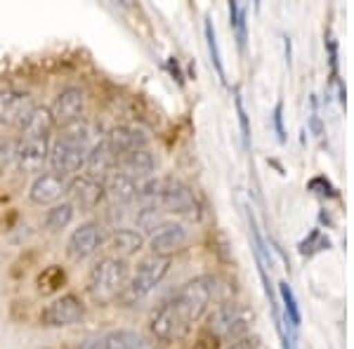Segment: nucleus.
<instances>
[{
  "instance_id": "nucleus-4",
  "label": "nucleus",
  "mask_w": 354,
  "mask_h": 349,
  "mask_svg": "<svg viewBox=\"0 0 354 349\" xmlns=\"http://www.w3.org/2000/svg\"><path fill=\"white\" fill-rule=\"evenodd\" d=\"M250 319H253V314L245 307L236 305V302H227V305H220L208 317V328L213 330V335L220 337V340L239 342L248 333Z\"/></svg>"
},
{
  "instance_id": "nucleus-28",
  "label": "nucleus",
  "mask_w": 354,
  "mask_h": 349,
  "mask_svg": "<svg viewBox=\"0 0 354 349\" xmlns=\"http://www.w3.org/2000/svg\"><path fill=\"white\" fill-rule=\"evenodd\" d=\"M15 147H17V142H10L0 137V161H15Z\"/></svg>"
},
{
  "instance_id": "nucleus-6",
  "label": "nucleus",
  "mask_w": 354,
  "mask_h": 349,
  "mask_svg": "<svg viewBox=\"0 0 354 349\" xmlns=\"http://www.w3.org/2000/svg\"><path fill=\"white\" fill-rule=\"evenodd\" d=\"M85 156H88V147L73 144V142H66L55 135V140L50 142L48 168L62 177L81 175L85 170Z\"/></svg>"
},
{
  "instance_id": "nucleus-32",
  "label": "nucleus",
  "mask_w": 354,
  "mask_h": 349,
  "mask_svg": "<svg viewBox=\"0 0 354 349\" xmlns=\"http://www.w3.org/2000/svg\"><path fill=\"white\" fill-rule=\"evenodd\" d=\"M227 349H250V345H248V340H239V342H234V345L227 347Z\"/></svg>"
},
{
  "instance_id": "nucleus-27",
  "label": "nucleus",
  "mask_w": 354,
  "mask_h": 349,
  "mask_svg": "<svg viewBox=\"0 0 354 349\" xmlns=\"http://www.w3.org/2000/svg\"><path fill=\"white\" fill-rule=\"evenodd\" d=\"M205 38H208V48H210V57H213V64L218 68V73L225 78V68H222V55L218 48V38H215V28L210 21H205Z\"/></svg>"
},
{
  "instance_id": "nucleus-24",
  "label": "nucleus",
  "mask_w": 354,
  "mask_h": 349,
  "mask_svg": "<svg viewBox=\"0 0 354 349\" xmlns=\"http://www.w3.org/2000/svg\"><path fill=\"white\" fill-rule=\"evenodd\" d=\"M161 208L156 203H147V205H140L133 215V222L137 229H145V232H153L158 225H161Z\"/></svg>"
},
{
  "instance_id": "nucleus-17",
  "label": "nucleus",
  "mask_w": 354,
  "mask_h": 349,
  "mask_svg": "<svg viewBox=\"0 0 354 349\" xmlns=\"http://www.w3.org/2000/svg\"><path fill=\"white\" fill-rule=\"evenodd\" d=\"M104 185V196L109 198L113 208H130L135 201H137V182L133 177L123 175L121 170H113L102 180Z\"/></svg>"
},
{
  "instance_id": "nucleus-2",
  "label": "nucleus",
  "mask_w": 354,
  "mask_h": 349,
  "mask_svg": "<svg viewBox=\"0 0 354 349\" xmlns=\"http://www.w3.org/2000/svg\"><path fill=\"white\" fill-rule=\"evenodd\" d=\"M130 279V265L121 257L104 255L90 267L88 279H85V293H88L93 305H109L118 300Z\"/></svg>"
},
{
  "instance_id": "nucleus-3",
  "label": "nucleus",
  "mask_w": 354,
  "mask_h": 349,
  "mask_svg": "<svg viewBox=\"0 0 354 349\" xmlns=\"http://www.w3.org/2000/svg\"><path fill=\"white\" fill-rule=\"evenodd\" d=\"M168 269H170V257L147 255L145 260L137 262L135 272H130V279H128V283H125L118 300H121L125 307L142 302L145 297H149L153 290L158 288V283L163 281Z\"/></svg>"
},
{
  "instance_id": "nucleus-29",
  "label": "nucleus",
  "mask_w": 354,
  "mask_h": 349,
  "mask_svg": "<svg viewBox=\"0 0 354 349\" xmlns=\"http://www.w3.org/2000/svg\"><path fill=\"white\" fill-rule=\"evenodd\" d=\"M78 349H104V335H95V337H88L83 340Z\"/></svg>"
},
{
  "instance_id": "nucleus-14",
  "label": "nucleus",
  "mask_w": 354,
  "mask_h": 349,
  "mask_svg": "<svg viewBox=\"0 0 354 349\" xmlns=\"http://www.w3.org/2000/svg\"><path fill=\"white\" fill-rule=\"evenodd\" d=\"M145 234L137 232V229L130 227H113L109 232V236H104V245L102 248L106 250V255L111 257H121V260H130L133 255L140 253L145 248Z\"/></svg>"
},
{
  "instance_id": "nucleus-5",
  "label": "nucleus",
  "mask_w": 354,
  "mask_h": 349,
  "mask_svg": "<svg viewBox=\"0 0 354 349\" xmlns=\"http://www.w3.org/2000/svg\"><path fill=\"white\" fill-rule=\"evenodd\" d=\"M104 245V232H102V225L95 220L81 222L66 238L64 253L68 260L73 262H85L90 257H95Z\"/></svg>"
},
{
  "instance_id": "nucleus-26",
  "label": "nucleus",
  "mask_w": 354,
  "mask_h": 349,
  "mask_svg": "<svg viewBox=\"0 0 354 349\" xmlns=\"http://www.w3.org/2000/svg\"><path fill=\"white\" fill-rule=\"evenodd\" d=\"M230 15H232V24H234V28H236L239 45H241V50H243L245 48V8L239 3H232Z\"/></svg>"
},
{
  "instance_id": "nucleus-15",
  "label": "nucleus",
  "mask_w": 354,
  "mask_h": 349,
  "mask_svg": "<svg viewBox=\"0 0 354 349\" xmlns=\"http://www.w3.org/2000/svg\"><path fill=\"white\" fill-rule=\"evenodd\" d=\"M48 153H50V142L45 140H24L19 137L15 147V163L24 173H36L41 175L48 165Z\"/></svg>"
},
{
  "instance_id": "nucleus-30",
  "label": "nucleus",
  "mask_w": 354,
  "mask_h": 349,
  "mask_svg": "<svg viewBox=\"0 0 354 349\" xmlns=\"http://www.w3.org/2000/svg\"><path fill=\"white\" fill-rule=\"evenodd\" d=\"M236 111H239V121H241V130H243V142H245V147H248V118H245L243 104L239 97H236Z\"/></svg>"
},
{
  "instance_id": "nucleus-1",
  "label": "nucleus",
  "mask_w": 354,
  "mask_h": 349,
  "mask_svg": "<svg viewBox=\"0 0 354 349\" xmlns=\"http://www.w3.org/2000/svg\"><path fill=\"white\" fill-rule=\"evenodd\" d=\"M213 283L215 281L210 276H198L187 281L173 295V300L165 302L151 317V335L161 342H173L185 335L189 330V326L198 321L205 314V309H208L215 290Z\"/></svg>"
},
{
  "instance_id": "nucleus-19",
  "label": "nucleus",
  "mask_w": 354,
  "mask_h": 349,
  "mask_svg": "<svg viewBox=\"0 0 354 349\" xmlns=\"http://www.w3.org/2000/svg\"><path fill=\"white\" fill-rule=\"evenodd\" d=\"M116 165L118 161L111 153L104 137H102L100 142H95V144H90L88 156H85V175L95 177V180H104L106 175L116 170Z\"/></svg>"
},
{
  "instance_id": "nucleus-9",
  "label": "nucleus",
  "mask_w": 354,
  "mask_h": 349,
  "mask_svg": "<svg viewBox=\"0 0 354 349\" xmlns=\"http://www.w3.org/2000/svg\"><path fill=\"white\" fill-rule=\"evenodd\" d=\"M64 196L76 210L90 213V210H95L97 205L102 203V198H104V185H102V180H95V177L85 175V173L73 175L71 180L66 182Z\"/></svg>"
},
{
  "instance_id": "nucleus-10",
  "label": "nucleus",
  "mask_w": 354,
  "mask_h": 349,
  "mask_svg": "<svg viewBox=\"0 0 354 349\" xmlns=\"http://www.w3.org/2000/svg\"><path fill=\"white\" fill-rule=\"evenodd\" d=\"M36 106L33 97L26 93H15V90L0 93V128H15L21 133Z\"/></svg>"
},
{
  "instance_id": "nucleus-16",
  "label": "nucleus",
  "mask_w": 354,
  "mask_h": 349,
  "mask_svg": "<svg viewBox=\"0 0 354 349\" xmlns=\"http://www.w3.org/2000/svg\"><path fill=\"white\" fill-rule=\"evenodd\" d=\"M106 144H109L111 153L116 156V161L121 156H125L128 151H135V149H147L149 147V137L142 128H135V125H116L109 133L104 135Z\"/></svg>"
},
{
  "instance_id": "nucleus-20",
  "label": "nucleus",
  "mask_w": 354,
  "mask_h": 349,
  "mask_svg": "<svg viewBox=\"0 0 354 349\" xmlns=\"http://www.w3.org/2000/svg\"><path fill=\"white\" fill-rule=\"evenodd\" d=\"M55 128H57V125H55L53 113H50V106H36L31 116H28L26 125L21 128V137H24V140H45V142H50V135H53Z\"/></svg>"
},
{
  "instance_id": "nucleus-31",
  "label": "nucleus",
  "mask_w": 354,
  "mask_h": 349,
  "mask_svg": "<svg viewBox=\"0 0 354 349\" xmlns=\"http://www.w3.org/2000/svg\"><path fill=\"white\" fill-rule=\"evenodd\" d=\"M274 121H277V130H279V140H283V128H281V104L277 106V116H274Z\"/></svg>"
},
{
  "instance_id": "nucleus-21",
  "label": "nucleus",
  "mask_w": 354,
  "mask_h": 349,
  "mask_svg": "<svg viewBox=\"0 0 354 349\" xmlns=\"http://www.w3.org/2000/svg\"><path fill=\"white\" fill-rule=\"evenodd\" d=\"M104 349H161L149 337L140 335L137 330L118 328L104 335Z\"/></svg>"
},
{
  "instance_id": "nucleus-22",
  "label": "nucleus",
  "mask_w": 354,
  "mask_h": 349,
  "mask_svg": "<svg viewBox=\"0 0 354 349\" xmlns=\"http://www.w3.org/2000/svg\"><path fill=\"white\" fill-rule=\"evenodd\" d=\"M73 217H76V208H73V205L64 198V201L50 205V208L45 210L43 227H45V232H50V234H59V232H64V229L71 227Z\"/></svg>"
},
{
  "instance_id": "nucleus-7",
  "label": "nucleus",
  "mask_w": 354,
  "mask_h": 349,
  "mask_svg": "<svg viewBox=\"0 0 354 349\" xmlns=\"http://www.w3.org/2000/svg\"><path fill=\"white\" fill-rule=\"evenodd\" d=\"M85 317V305L78 295L66 293L55 297L53 302L43 307L41 312V323L48 328H68V326L81 323Z\"/></svg>"
},
{
  "instance_id": "nucleus-12",
  "label": "nucleus",
  "mask_w": 354,
  "mask_h": 349,
  "mask_svg": "<svg viewBox=\"0 0 354 349\" xmlns=\"http://www.w3.org/2000/svg\"><path fill=\"white\" fill-rule=\"evenodd\" d=\"M83 109H85V93L81 88H73L71 85V88H64L55 97V102L50 104V113H53L57 128H62V125L81 121Z\"/></svg>"
},
{
  "instance_id": "nucleus-18",
  "label": "nucleus",
  "mask_w": 354,
  "mask_h": 349,
  "mask_svg": "<svg viewBox=\"0 0 354 349\" xmlns=\"http://www.w3.org/2000/svg\"><path fill=\"white\" fill-rule=\"evenodd\" d=\"M116 170H121L123 175L133 177V180L140 185V182L153 177V170H156V156L151 153V149H135V151H128L125 156L118 158Z\"/></svg>"
},
{
  "instance_id": "nucleus-23",
  "label": "nucleus",
  "mask_w": 354,
  "mask_h": 349,
  "mask_svg": "<svg viewBox=\"0 0 354 349\" xmlns=\"http://www.w3.org/2000/svg\"><path fill=\"white\" fill-rule=\"evenodd\" d=\"M57 137H62V140L66 142H73V144H81V147H88L90 149V137H93V133H90V125L83 121H73L68 125H62L59 133H57Z\"/></svg>"
},
{
  "instance_id": "nucleus-11",
  "label": "nucleus",
  "mask_w": 354,
  "mask_h": 349,
  "mask_svg": "<svg viewBox=\"0 0 354 349\" xmlns=\"http://www.w3.org/2000/svg\"><path fill=\"white\" fill-rule=\"evenodd\" d=\"M66 194V177L53 173V170H43L41 175L33 177L31 187H28V201L36 205H55L64 201Z\"/></svg>"
},
{
  "instance_id": "nucleus-25",
  "label": "nucleus",
  "mask_w": 354,
  "mask_h": 349,
  "mask_svg": "<svg viewBox=\"0 0 354 349\" xmlns=\"http://www.w3.org/2000/svg\"><path fill=\"white\" fill-rule=\"evenodd\" d=\"M279 290H281L283 309H286V323L290 326V333L295 335V330L300 328V309H298V302H295V295H293V290H290L288 283H279Z\"/></svg>"
},
{
  "instance_id": "nucleus-13",
  "label": "nucleus",
  "mask_w": 354,
  "mask_h": 349,
  "mask_svg": "<svg viewBox=\"0 0 354 349\" xmlns=\"http://www.w3.org/2000/svg\"><path fill=\"white\" fill-rule=\"evenodd\" d=\"M187 229L180 222H168L163 220L161 225L151 232L149 236V250L151 255H161V257H170L175 250H180L182 245L187 243Z\"/></svg>"
},
{
  "instance_id": "nucleus-8",
  "label": "nucleus",
  "mask_w": 354,
  "mask_h": 349,
  "mask_svg": "<svg viewBox=\"0 0 354 349\" xmlns=\"http://www.w3.org/2000/svg\"><path fill=\"white\" fill-rule=\"evenodd\" d=\"M156 205L161 208V213L168 215H196L198 213V201L194 196V191L185 182L175 180V177H163L161 194H158Z\"/></svg>"
}]
</instances>
